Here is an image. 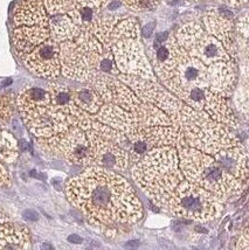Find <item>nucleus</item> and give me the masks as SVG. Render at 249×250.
<instances>
[{"instance_id":"nucleus-19","label":"nucleus","mask_w":249,"mask_h":250,"mask_svg":"<svg viewBox=\"0 0 249 250\" xmlns=\"http://www.w3.org/2000/svg\"><path fill=\"white\" fill-rule=\"evenodd\" d=\"M99 73H108L112 75H120V71L117 69V65L115 63L114 56L111 54V50L108 49L101 55L99 65H97Z\"/></svg>"},{"instance_id":"nucleus-28","label":"nucleus","mask_w":249,"mask_h":250,"mask_svg":"<svg viewBox=\"0 0 249 250\" xmlns=\"http://www.w3.org/2000/svg\"><path fill=\"white\" fill-rule=\"evenodd\" d=\"M153 29H155V22H150V23H147V25H145L143 28V37L145 39L150 38L151 35H152Z\"/></svg>"},{"instance_id":"nucleus-27","label":"nucleus","mask_w":249,"mask_h":250,"mask_svg":"<svg viewBox=\"0 0 249 250\" xmlns=\"http://www.w3.org/2000/svg\"><path fill=\"white\" fill-rule=\"evenodd\" d=\"M220 1L229 7H240L241 5L247 4L248 0H220Z\"/></svg>"},{"instance_id":"nucleus-33","label":"nucleus","mask_w":249,"mask_h":250,"mask_svg":"<svg viewBox=\"0 0 249 250\" xmlns=\"http://www.w3.org/2000/svg\"><path fill=\"white\" fill-rule=\"evenodd\" d=\"M195 1H199V0H195Z\"/></svg>"},{"instance_id":"nucleus-16","label":"nucleus","mask_w":249,"mask_h":250,"mask_svg":"<svg viewBox=\"0 0 249 250\" xmlns=\"http://www.w3.org/2000/svg\"><path fill=\"white\" fill-rule=\"evenodd\" d=\"M139 25L135 18L120 17L112 27L108 39V47L124 39H138ZM110 48V47H109Z\"/></svg>"},{"instance_id":"nucleus-9","label":"nucleus","mask_w":249,"mask_h":250,"mask_svg":"<svg viewBox=\"0 0 249 250\" xmlns=\"http://www.w3.org/2000/svg\"><path fill=\"white\" fill-rule=\"evenodd\" d=\"M20 59L31 73L39 77L55 79L61 73L60 43L53 39L44 41Z\"/></svg>"},{"instance_id":"nucleus-22","label":"nucleus","mask_w":249,"mask_h":250,"mask_svg":"<svg viewBox=\"0 0 249 250\" xmlns=\"http://www.w3.org/2000/svg\"><path fill=\"white\" fill-rule=\"evenodd\" d=\"M248 14H245L244 17L240 18L236 25L238 28V33L240 37V43H242V47L246 48L247 47V41H248Z\"/></svg>"},{"instance_id":"nucleus-18","label":"nucleus","mask_w":249,"mask_h":250,"mask_svg":"<svg viewBox=\"0 0 249 250\" xmlns=\"http://www.w3.org/2000/svg\"><path fill=\"white\" fill-rule=\"evenodd\" d=\"M19 156V144L14 136L8 131L0 130V160L14 163Z\"/></svg>"},{"instance_id":"nucleus-3","label":"nucleus","mask_w":249,"mask_h":250,"mask_svg":"<svg viewBox=\"0 0 249 250\" xmlns=\"http://www.w3.org/2000/svg\"><path fill=\"white\" fill-rule=\"evenodd\" d=\"M166 115L182 132L186 145L214 156L225 148L241 146V143L226 125L218 123L206 112L198 111L177 98Z\"/></svg>"},{"instance_id":"nucleus-32","label":"nucleus","mask_w":249,"mask_h":250,"mask_svg":"<svg viewBox=\"0 0 249 250\" xmlns=\"http://www.w3.org/2000/svg\"><path fill=\"white\" fill-rule=\"evenodd\" d=\"M12 83V80H5L4 82H2V85H4V87H6V85H10Z\"/></svg>"},{"instance_id":"nucleus-1","label":"nucleus","mask_w":249,"mask_h":250,"mask_svg":"<svg viewBox=\"0 0 249 250\" xmlns=\"http://www.w3.org/2000/svg\"><path fill=\"white\" fill-rule=\"evenodd\" d=\"M66 193L73 206L91 225L112 231L120 225H133L143 216V206L135 189L111 169L90 166L67 183Z\"/></svg>"},{"instance_id":"nucleus-7","label":"nucleus","mask_w":249,"mask_h":250,"mask_svg":"<svg viewBox=\"0 0 249 250\" xmlns=\"http://www.w3.org/2000/svg\"><path fill=\"white\" fill-rule=\"evenodd\" d=\"M174 38L180 47L205 65L232 60L220 41L208 34L199 22L185 23Z\"/></svg>"},{"instance_id":"nucleus-6","label":"nucleus","mask_w":249,"mask_h":250,"mask_svg":"<svg viewBox=\"0 0 249 250\" xmlns=\"http://www.w3.org/2000/svg\"><path fill=\"white\" fill-rule=\"evenodd\" d=\"M221 202L208 190L183 180L174 189L167 210L179 218L208 222L222 214L224 206Z\"/></svg>"},{"instance_id":"nucleus-31","label":"nucleus","mask_w":249,"mask_h":250,"mask_svg":"<svg viewBox=\"0 0 249 250\" xmlns=\"http://www.w3.org/2000/svg\"><path fill=\"white\" fill-rule=\"evenodd\" d=\"M118 6H120V2L118 1H111L110 4H109V10H116V8H118Z\"/></svg>"},{"instance_id":"nucleus-12","label":"nucleus","mask_w":249,"mask_h":250,"mask_svg":"<svg viewBox=\"0 0 249 250\" xmlns=\"http://www.w3.org/2000/svg\"><path fill=\"white\" fill-rule=\"evenodd\" d=\"M203 25L208 34L213 35L222 43L229 56H235V34L232 20H228L218 11H209L203 18Z\"/></svg>"},{"instance_id":"nucleus-26","label":"nucleus","mask_w":249,"mask_h":250,"mask_svg":"<svg viewBox=\"0 0 249 250\" xmlns=\"http://www.w3.org/2000/svg\"><path fill=\"white\" fill-rule=\"evenodd\" d=\"M22 216H23V219L27 220V221H33V222L38 221V220H39V218H40L38 212H35V210H33V209L23 210Z\"/></svg>"},{"instance_id":"nucleus-29","label":"nucleus","mask_w":249,"mask_h":250,"mask_svg":"<svg viewBox=\"0 0 249 250\" xmlns=\"http://www.w3.org/2000/svg\"><path fill=\"white\" fill-rule=\"evenodd\" d=\"M68 241L72 243H76V245H80V243L83 242V239L81 236H79V235H70L69 237H68Z\"/></svg>"},{"instance_id":"nucleus-2","label":"nucleus","mask_w":249,"mask_h":250,"mask_svg":"<svg viewBox=\"0 0 249 250\" xmlns=\"http://www.w3.org/2000/svg\"><path fill=\"white\" fill-rule=\"evenodd\" d=\"M132 178L153 204L167 209L174 189L184 180L176 147L151 148L133 165Z\"/></svg>"},{"instance_id":"nucleus-24","label":"nucleus","mask_w":249,"mask_h":250,"mask_svg":"<svg viewBox=\"0 0 249 250\" xmlns=\"http://www.w3.org/2000/svg\"><path fill=\"white\" fill-rule=\"evenodd\" d=\"M11 184L10 173L4 166L0 164V186H8Z\"/></svg>"},{"instance_id":"nucleus-21","label":"nucleus","mask_w":249,"mask_h":250,"mask_svg":"<svg viewBox=\"0 0 249 250\" xmlns=\"http://www.w3.org/2000/svg\"><path fill=\"white\" fill-rule=\"evenodd\" d=\"M76 8L88 7L94 11H101L108 4L109 0H72Z\"/></svg>"},{"instance_id":"nucleus-20","label":"nucleus","mask_w":249,"mask_h":250,"mask_svg":"<svg viewBox=\"0 0 249 250\" xmlns=\"http://www.w3.org/2000/svg\"><path fill=\"white\" fill-rule=\"evenodd\" d=\"M127 7L135 11H150L158 6L161 0H122Z\"/></svg>"},{"instance_id":"nucleus-5","label":"nucleus","mask_w":249,"mask_h":250,"mask_svg":"<svg viewBox=\"0 0 249 250\" xmlns=\"http://www.w3.org/2000/svg\"><path fill=\"white\" fill-rule=\"evenodd\" d=\"M108 49L91 33L82 31L75 40L60 43L62 74L76 81L90 82L99 74L101 55Z\"/></svg>"},{"instance_id":"nucleus-17","label":"nucleus","mask_w":249,"mask_h":250,"mask_svg":"<svg viewBox=\"0 0 249 250\" xmlns=\"http://www.w3.org/2000/svg\"><path fill=\"white\" fill-rule=\"evenodd\" d=\"M73 91V100L80 109L89 115H96L103 105V100L93 88L83 87Z\"/></svg>"},{"instance_id":"nucleus-23","label":"nucleus","mask_w":249,"mask_h":250,"mask_svg":"<svg viewBox=\"0 0 249 250\" xmlns=\"http://www.w3.org/2000/svg\"><path fill=\"white\" fill-rule=\"evenodd\" d=\"M235 250H249V234L248 228H245L236 241Z\"/></svg>"},{"instance_id":"nucleus-10","label":"nucleus","mask_w":249,"mask_h":250,"mask_svg":"<svg viewBox=\"0 0 249 250\" xmlns=\"http://www.w3.org/2000/svg\"><path fill=\"white\" fill-rule=\"evenodd\" d=\"M93 151L94 165L124 171L129 165V154L116 143L100 135L95 129L84 130Z\"/></svg>"},{"instance_id":"nucleus-15","label":"nucleus","mask_w":249,"mask_h":250,"mask_svg":"<svg viewBox=\"0 0 249 250\" xmlns=\"http://www.w3.org/2000/svg\"><path fill=\"white\" fill-rule=\"evenodd\" d=\"M94 118L99 121L100 123L116 131H120L124 135H127L132 130L139 127L133 120L131 112L126 111V110L117 105H114V104H103L99 112L94 115Z\"/></svg>"},{"instance_id":"nucleus-14","label":"nucleus","mask_w":249,"mask_h":250,"mask_svg":"<svg viewBox=\"0 0 249 250\" xmlns=\"http://www.w3.org/2000/svg\"><path fill=\"white\" fill-rule=\"evenodd\" d=\"M214 159L225 172L247 185L249 177L248 157L242 146L229 147L219 151L214 154Z\"/></svg>"},{"instance_id":"nucleus-13","label":"nucleus","mask_w":249,"mask_h":250,"mask_svg":"<svg viewBox=\"0 0 249 250\" xmlns=\"http://www.w3.org/2000/svg\"><path fill=\"white\" fill-rule=\"evenodd\" d=\"M31 237L25 226L13 222L0 209V250H29Z\"/></svg>"},{"instance_id":"nucleus-8","label":"nucleus","mask_w":249,"mask_h":250,"mask_svg":"<svg viewBox=\"0 0 249 250\" xmlns=\"http://www.w3.org/2000/svg\"><path fill=\"white\" fill-rule=\"evenodd\" d=\"M117 69L124 75L155 81V74L138 39H124L111 46Z\"/></svg>"},{"instance_id":"nucleus-30","label":"nucleus","mask_w":249,"mask_h":250,"mask_svg":"<svg viewBox=\"0 0 249 250\" xmlns=\"http://www.w3.org/2000/svg\"><path fill=\"white\" fill-rule=\"evenodd\" d=\"M139 246V242L137 240H133V241H129V242L126 243V247H129V248H137Z\"/></svg>"},{"instance_id":"nucleus-4","label":"nucleus","mask_w":249,"mask_h":250,"mask_svg":"<svg viewBox=\"0 0 249 250\" xmlns=\"http://www.w3.org/2000/svg\"><path fill=\"white\" fill-rule=\"evenodd\" d=\"M179 167L189 183L208 190L224 202L238 196L247 185L221 168L210 154L189 146L178 147Z\"/></svg>"},{"instance_id":"nucleus-25","label":"nucleus","mask_w":249,"mask_h":250,"mask_svg":"<svg viewBox=\"0 0 249 250\" xmlns=\"http://www.w3.org/2000/svg\"><path fill=\"white\" fill-rule=\"evenodd\" d=\"M168 37H170V34H168V32H162V33H158V34L156 35V39H155V42H153V48H158V47H161L164 44L166 41H167Z\"/></svg>"},{"instance_id":"nucleus-11","label":"nucleus","mask_w":249,"mask_h":250,"mask_svg":"<svg viewBox=\"0 0 249 250\" xmlns=\"http://www.w3.org/2000/svg\"><path fill=\"white\" fill-rule=\"evenodd\" d=\"M90 83L99 93L103 102L105 101L106 103L114 104L129 112H132L142 103V100H139L131 89L120 80H115L110 76L99 73Z\"/></svg>"}]
</instances>
